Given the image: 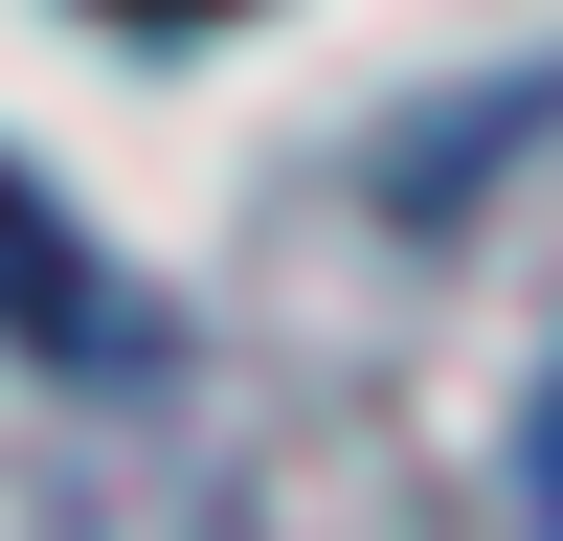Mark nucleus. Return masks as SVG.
Instances as JSON below:
<instances>
[{"label":"nucleus","mask_w":563,"mask_h":541,"mask_svg":"<svg viewBox=\"0 0 563 541\" xmlns=\"http://www.w3.org/2000/svg\"><path fill=\"white\" fill-rule=\"evenodd\" d=\"M0 339H45V361H158V316L68 249V203H45L23 158H0Z\"/></svg>","instance_id":"1"},{"label":"nucleus","mask_w":563,"mask_h":541,"mask_svg":"<svg viewBox=\"0 0 563 541\" xmlns=\"http://www.w3.org/2000/svg\"><path fill=\"white\" fill-rule=\"evenodd\" d=\"M519 519L563 541V384H541V429H519Z\"/></svg>","instance_id":"2"},{"label":"nucleus","mask_w":563,"mask_h":541,"mask_svg":"<svg viewBox=\"0 0 563 541\" xmlns=\"http://www.w3.org/2000/svg\"><path fill=\"white\" fill-rule=\"evenodd\" d=\"M135 23H225V0H135Z\"/></svg>","instance_id":"3"}]
</instances>
